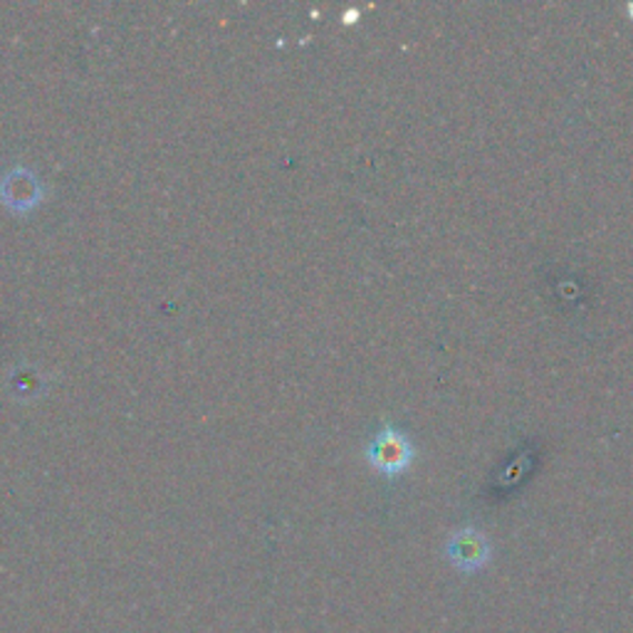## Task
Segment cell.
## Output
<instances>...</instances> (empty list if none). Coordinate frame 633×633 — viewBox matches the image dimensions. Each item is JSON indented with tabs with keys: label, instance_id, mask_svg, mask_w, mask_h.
I'll return each instance as SVG.
<instances>
[{
	"label": "cell",
	"instance_id": "cell-1",
	"mask_svg": "<svg viewBox=\"0 0 633 633\" xmlns=\"http://www.w3.org/2000/svg\"><path fill=\"white\" fill-rule=\"evenodd\" d=\"M414 443L408 441L406 433L394 428L392 424H386L366 446V461L374 471H379L386 477H396L404 471H408V465L414 463Z\"/></svg>",
	"mask_w": 633,
	"mask_h": 633
},
{
	"label": "cell",
	"instance_id": "cell-2",
	"mask_svg": "<svg viewBox=\"0 0 633 633\" xmlns=\"http://www.w3.org/2000/svg\"><path fill=\"white\" fill-rule=\"evenodd\" d=\"M42 184L28 166L18 164L0 179V201L13 210H30L40 204Z\"/></svg>",
	"mask_w": 633,
	"mask_h": 633
},
{
	"label": "cell",
	"instance_id": "cell-3",
	"mask_svg": "<svg viewBox=\"0 0 633 633\" xmlns=\"http://www.w3.org/2000/svg\"><path fill=\"white\" fill-rule=\"evenodd\" d=\"M448 557L461 570H477L491 557V544H487L483 532L477 530H461L455 532L448 542Z\"/></svg>",
	"mask_w": 633,
	"mask_h": 633
},
{
	"label": "cell",
	"instance_id": "cell-4",
	"mask_svg": "<svg viewBox=\"0 0 633 633\" xmlns=\"http://www.w3.org/2000/svg\"><path fill=\"white\" fill-rule=\"evenodd\" d=\"M629 13H631V18H633V6H629Z\"/></svg>",
	"mask_w": 633,
	"mask_h": 633
}]
</instances>
